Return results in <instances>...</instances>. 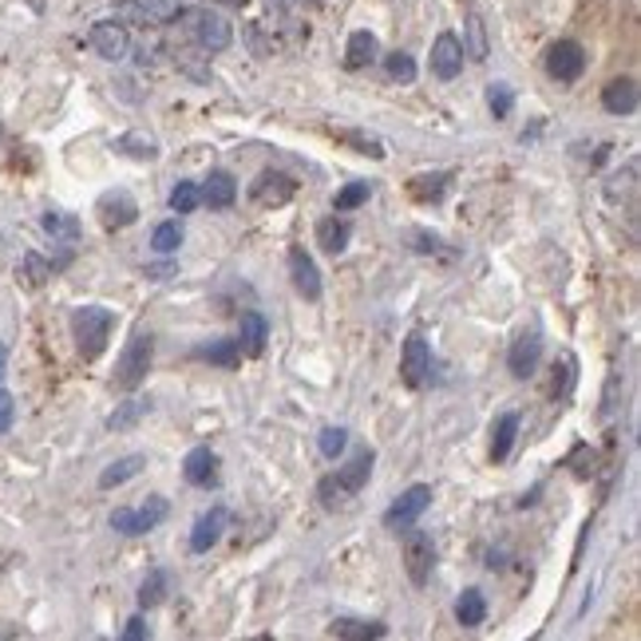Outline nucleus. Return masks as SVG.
<instances>
[{"instance_id": "1", "label": "nucleus", "mask_w": 641, "mask_h": 641, "mask_svg": "<svg viewBox=\"0 0 641 641\" xmlns=\"http://www.w3.org/2000/svg\"><path fill=\"white\" fill-rule=\"evenodd\" d=\"M178 28L186 33V40L198 44L202 52H226L230 44H234V28L222 12H210V9H183L178 16Z\"/></svg>"}, {"instance_id": "2", "label": "nucleus", "mask_w": 641, "mask_h": 641, "mask_svg": "<svg viewBox=\"0 0 641 641\" xmlns=\"http://www.w3.org/2000/svg\"><path fill=\"white\" fill-rule=\"evenodd\" d=\"M111 329H115V313L103 305H84L72 313V333H76V348L84 360H96L108 348Z\"/></svg>"}, {"instance_id": "3", "label": "nucleus", "mask_w": 641, "mask_h": 641, "mask_svg": "<svg viewBox=\"0 0 641 641\" xmlns=\"http://www.w3.org/2000/svg\"><path fill=\"white\" fill-rule=\"evenodd\" d=\"M151 360H155V337L151 333H135L123 348L120 365H115V384L123 392H135L143 381H147V372H151Z\"/></svg>"}, {"instance_id": "4", "label": "nucleus", "mask_w": 641, "mask_h": 641, "mask_svg": "<svg viewBox=\"0 0 641 641\" xmlns=\"http://www.w3.org/2000/svg\"><path fill=\"white\" fill-rule=\"evenodd\" d=\"M167 515H171V503H167L163 495H147L143 507H115V511H111V531L147 534V531H155Z\"/></svg>"}, {"instance_id": "5", "label": "nucleus", "mask_w": 641, "mask_h": 641, "mask_svg": "<svg viewBox=\"0 0 641 641\" xmlns=\"http://www.w3.org/2000/svg\"><path fill=\"white\" fill-rule=\"evenodd\" d=\"M404 570L412 578V587H428L435 570V546L432 534L420 531V527H404Z\"/></svg>"}, {"instance_id": "6", "label": "nucleus", "mask_w": 641, "mask_h": 641, "mask_svg": "<svg viewBox=\"0 0 641 641\" xmlns=\"http://www.w3.org/2000/svg\"><path fill=\"white\" fill-rule=\"evenodd\" d=\"M183 12V0H120L115 4V21L143 24V28H163Z\"/></svg>"}, {"instance_id": "7", "label": "nucleus", "mask_w": 641, "mask_h": 641, "mask_svg": "<svg viewBox=\"0 0 641 641\" xmlns=\"http://www.w3.org/2000/svg\"><path fill=\"white\" fill-rule=\"evenodd\" d=\"M546 72L558 84H575L587 72V48L578 40H555L546 48Z\"/></svg>"}, {"instance_id": "8", "label": "nucleus", "mask_w": 641, "mask_h": 641, "mask_svg": "<svg viewBox=\"0 0 641 641\" xmlns=\"http://www.w3.org/2000/svg\"><path fill=\"white\" fill-rule=\"evenodd\" d=\"M87 44H91V52H96L99 60H108V64H120V60H127V52H131L127 24H123V21H99V24H91V33H87Z\"/></svg>"}, {"instance_id": "9", "label": "nucleus", "mask_w": 641, "mask_h": 641, "mask_svg": "<svg viewBox=\"0 0 641 641\" xmlns=\"http://www.w3.org/2000/svg\"><path fill=\"white\" fill-rule=\"evenodd\" d=\"M96 214H99V226L103 230H127V226H135V218H139V202H135L131 190L115 186V190H108V195H99Z\"/></svg>"}, {"instance_id": "10", "label": "nucleus", "mask_w": 641, "mask_h": 641, "mask_svg": "<svg viewBox=\"0 0 641 641\" xmlns=\"http://www.w3.org/2000/svg\"><path fill=\"white\" fill-rule=\"evenodd\" d=\"M428 372H432V348H428L424 333H408L400 353V381L404 389H424Z\"/></svg>"}, {"instance_id": "11", "label": "nucleus", "mask_w": 641, "mask_h": 641, "mask_svg": "<svg viewBox=\"0 0 641 641\" xmlns=\"http://www.w3.org/2000/svg\"><path fill=\"white\" fill-rule=\"evenodd\" d=\"M539 360H543V337H539V329L531 333H519L507 348V369H511L515 381H531L534 372H539Z\"/></svg>"}, {"instance_id": "12", "label": "nucleus", "mask_w": 641, "mask_h": 641, "mask_svg": "<svg viewBox=\"0 0 641 641\" xmlns=\"http://www.w3.org/2000/svg\"><path fill=\"white\" fill-rule=\"evenodd\" d=\"M428 507H432V488H428V483H412V488L404 491L400 500L384 511V527H392V531H396V527H412Z\"/></svg>"}, {"instance_id": "13", "label": "nucleus", "mask_w": 641, "mask_h": 641, "mask_svg": "<svg viewBox=\"0 0 641 641\" xmlns=\"http://www.w3.org/2000/svg\"><path fill=\"white\" fill-rule=\"evenodd\" d=\"M297 195V183L289 178V174L282 171H261L258 178L250 183V198L258 202V207L273 210V207H285L289 198Z\"/></svg>"}, {"instance_id": "14", "label": "nucleus", "mask_w": 641, "mask_h": 641, "mask_svg": "<svg viewBox=\"0 0 641 641\" xmlns=\"http://www.w3.org/2000/svg\"><path fill=\"white\" fill-rule=\"evenodd\" d=\"M289 278H294V289L305 301H321V270H317L313 254L301 250V246L289 250Z\"/></svg>"}, {"instance_id": "15", "label": "nucleus", "mask_w": 641, "mask_h": 641, "mask_svg": "<svg viewBox=\"0 0 641 641\" xmlns=\"http://www.w3.org/2000/svg\"><path fill=\"white\" fill-rule=\"evenodd\" d=\"M464 72V44L456 33H440L432 44V76L435 79H456Z\"/></svg>"}, {"instance_id": "16", "label": "nucleus", "mask_w": 641, "mask_h": 641, "mask_svg": "<svg viewBox=\"0 0 641 641\" xmlns=\"http://www.w3.org/2000/svg\"><path fill=\"white\" fill-rule=\"evenodd\" d=\"M226 527H230V511H226V507H210V511L195 522V531H190V551H195V555H207L210 546L222 543Z\"/></svg>"}, {"instance_id": "17", "label": "nucleus", "mask_w": 641, "mask_h": 641, "mask_svg": "<svg viewBox=\"0 0 641 641\" xmlns=\"http://www.w3.org/2000/svg\"><path fill=\"white\" fill-rule=\"evenodd\" d=\"M183 476L190 488H214L218 483V456L210 447H190L183 459Z\"/></svg>"}, {"instance_id": "18", "label": "nucleus", "mask_w": 641, "mask_h": 641, "mask_svg": "<svg viewBox=\"0 0 641 641\" xmlns=\"http://www.w3.org/2000/svg\"><path fill=\"white\" fill-rule=\"evenodd\" d=\"M198 198H202L210 210H230V207H234V198H238V183H234V174H230V171H210L207 183L198 186Z\"/></svg>"}, {"instance_id": "19", "label": "nucleus", "mask_w": 641, "mask_h": 641, "mask_svg": "<svg viewBox=\"0 0 641 641\" xmlns=\"http://www.w3.org/2000/svg\"><path fill=\"white\" fill-rule=\"evenodd\" d=\"M602 108H606L609 115H633V111H638V79H630V76L609 79V84L602 87Z\"/></svg>"}, {"instance_id": "20", "label": "nucleus", "mask_w": 641, "mask_h": 641, "mask_svg": "<svg viewBox=\"0 0 641 641\" xmlns=\"http://www.w3.org/2000/svg\"><path fill=\"white\" fill-rule=\"evenodd\" d=\"M372 464H377V452H372V447H357V452H353V459H348L345 468H337L341 488H345L348 495H357V491L365 488V483H369Z\"/></svg>"}, {"instance_id": "21", "label": "nucleus", "mask_w": 641, "mask_h": 641, "mask_svg": "<svg viewBox=\"0 0 641 641\" xmlns=\"http://www.w3.org/2000/svg\"><path fill=\"white\" fill-rule=\"evenodd\" d=\"M266 341H270V321L261 313H242V333H238V345L246 357H261V348H266Z\"/></svg>"}, {"instance_id": "22", "label": "nucleus", "mask_w": 641, "mask_h": 641, "mask_svg": "<svg viewBox=\"0 0 641 641\" xmlns=\"http://www.w3.org/2000/svg\"><path fill=\"white\" fill-rule=\"evenodd\" d=\"M519 424H522L519 412H503L500 420H495V428H491V459H495V464H503V459L511 456Z\"/></svg>"}, {"instance_id": "23", "label": "nucleus", "mask_w": 641, "mask_h": 641, "mask_svg": "<svg viewBox=\"0 0 641 641\" xmlns=\"http://www.w3.org/2000/svg\"><path fill=\"white\" fill-rule=\"evenodd\" d=\"M348 238H353V226H348L345 218H321L317 222V246L325 254H345V246H348Z\"/></svg>"}, {"instance_id": "24", "label": "nucleus", "mask_w": 641, "mask_h": 641, "mask_svg": "<svg viewBox=\"0 0 641 641\" xmlns=\"http://www.w3.org/2000/svg\"><path fill=\"white\" fill-rule=\"evenodd\" d=\"M147 468V456H123V459H115V464H108L103 468V476H99V488L103 491H111V488H123V483H131V479L139 476V471Z\"/></svg>"}, {"instance_id": "25", "label": "nucleus", "mask_w": 641, "mask_h": 641, "mask_svg": "<svg viewBox=\"0 0 641 641\" xmlns=\"http://www.w3.org/2000/svg\"><path fill=\"white\" fill-rule=\"evenodd\" d=\"M377 56H381V44H377V36H372V33H353V36H348L345 64L353 67V72L377 64Z\"/></svg>"}, {"instance_id": "26", "label": "nucleus", "mask_w": 641, "mask_h": 641, "mask_svg": "<svg viewBox=\"0 0 641 641\" xmlns=\"http://www.w3.org/2000/svg\"><path fill=\"white\" fill-rule=\"evenodd\" d=\"M456 621L464 626V630H476V626H483L488 621V599H483V590H464L456 602Z\"/></svg>"}, {"instance_id": "27", "label": "nucleus", "mask_w": 641, "mask_h": 641, "mask_svg": "<svg viewBox=\"0 0 641 641\" xmlns=\"http://www.w3.org/2000/svg\"><path fill=\"white\" fill-rule=\"evenodd\" d=\"M638 171H641L638 159H630L618 174H609V183H606L609 202H630V198L638 195Z\"/></svg>"}, {"instance_id": "28", "label": "nucleus", "mask_w": 641, "mask_h": 641, "mask_svg": "<svg viewBox=\"0 0 641 641\" xmlns=\"http://www.w3.org/2000/svg\"><path fill=\"white\" fill-rule=\"evenodd\" d=\"M115 151L131 155V159H139V163H151V159H159V143H155L147 131H127V135L115 139Z\"/></svg>"}, {"instance_id": "29", "label": "nucleus", "mask_w": 641, "mask_h": 641, "mask_svg": "<svg viewBox=\"0 0 641 641\" xmlns=\"http://www.w3.org/2000/svg\"><path fill=\"white\" fill-rule=\"evenodd\" d=\"M447 178H452L447 171L416 174L412 183H408V195H412L416 202H440V198H444V190H447Z\"/></svg>"}, {"instance_id": "30", "label": "nucleus", "mask_w": 641, "mask_h": 641, "mask_svg": "<svg viewBox=\"0 0 641 641\" xmlns=\"http://www.w3.org/2000/svg\"><path fill=\"white\" fill-rule=\"evenodd\" d=\"M195 357L198 360H210V365H218V369H238L242 345H238V341H214V345L195 348Z\"/></svg>"}, {"instance_id": "31", "label": "nucleus", "mask_w": 641, "mask_h": 641, "mask_svg": "<svg viewBox=\"0 0 641 641\" xmlns=\"http://www.w3.org/2000/svg\"><path fill=\"white\" fill-rule=\"evenodd\" d=\"M147 412H151V400H139V396H131V400H123L120 408L108 416V428H111V432H127V428L139 424Z\"/></svg>"}, {"instance_id": "32", "label": "nucleus", "mask_w": 641, "mask_h": 641, "mask_svg": "<svg viewBox=\"0 0 641 641\" xmlns=\"http://www.w3.org/2000/svg\"><path fill=\"white\" fill-rule=\"evenodd\" d=\"M207 60H210V52H202L198 44H195V48H174V64L183 67L190 79H198V84H207V79H210V64H207Z\"/></svg>"}, {"instance_id": "33", "label": "nucleus", "mask_w": 641, "mask_h": 641, "mask_svg": "<svg viewBox=\"0 0 641 641\" xmlns=\"http://www.w3.org/2000/svg\"><path fill=\"white\" fill-rule=\"evenodd\" d=\"M329 633L333 638H348V641H365V638H384L389 633V626H381V621H353V618H341L329 626Z\"/></svg>"}, {"instance_id": "34", "label": "nucleus", "mask_w": 641, "mask_h": 641, "mask_svg": "<svg viewBox=\"0 0 641 641\" xmlns=\"http://www.w3.org/2000/svg\"><path fill=\"white\" fill-rule=\"evenodd\" d=\"M464 56H471V60H488V28H483V21H479V12H468V44H464Z\"/></svg>"}, {"instance_id": "35", "label": "nucleus", "mask_w": 641, "mask_h": 641, "mask_svg": "<svg viewBox=\"0 0 641 641\" xmlns=\"http://www.w3.org/2000/svg\"><path fill=\"white\" fill-rule=\"evenodd\" d=\"M167 587H171V578H167L163 570H151V575L143 578V587H139V606L143 609L159 606V602L167 599Z\"/></svg>"}, {"instance_id": "36", "label": "nucleus", "mask_w": 641, "mask_h": 641, "mask_svg": "<svg viewBox=\"0 0 641 641\" xmlns=\"http://www.w3.org/2000/svg\"><path fill=\"white\" fill-rule=\"evenodd\" d=\"M317 500H321V507H325V511H341V507H345V503L353 500V495H348V491L341 488V479H337V476H325L321 483H317Z\"/></svg>"}, {"instance_id": "37", "label": "nucleus", "mask_w": 641, "mask_h": 641, "mask_svg": "<svg viewBox=\"0 0 641 641\" xmlns=\"http://www.w3.org/2000/svg\"><path fill=\"white\" fill-rule=\"evenodd\" d=\"M575 369H578L575 357L555 360V381H551V396H555V400H566V396H570V389H575Z\"/></svg>"}, {"instance_id": "38", "label": "nucleus", "mask_w": 641, "mask_h": 641, "mask_svg": "<svg viewBox=\"0 0 641 641\" xmlns=\"http://www.w3.org/2000/svg\"><path fill=\"white\" fill-rule=\"evenodd\" d=\"M341 143H348V147H357L360 155H372V159H384V143L377 139V135H369V131H341L337 135Z\"/></svg>"}, {"instance_id": "39", "label": "nucleus", "mask_w": 641, "mask_h": 641, "mask_svg": "<svg viewBox=\"0 0 641 641\" xmlns=\"http://www.w3.org/2000/svg\"><path fill=\"white\" fill-rule=\"evenodd\" d=\"M369 183H348L345 190H337V198H333V207H337V214H348V210H357L369 202Z\"/></svg>"}, {"instance_id": "40", "label": "nucleus", "mask_w": 641, "mask_h": 641, "mask_svg": "<svg viewBox=\"0 0 641 641\" xmlns=\"http://www.w3.org/2000/svg\"><path fill=\"white\" fill-rule=\"evenodd\" d=\"M151 246L159 254H174L178 246H183V226H178V222H163V226H155Z\"/></svg>"}, {"instance_id": "41", "label": "nucleus", "mask_w": 641, "mask_h": 641, "mask_svg": "<svg viewBox=\"0 0 641 641\" xmlns=\"http://www.w3.org/2000/svg\"><path fill=\"white\" fill-rule=\"evenodd\" d=\"M198 202H202V198H198V186L195 183H178L171 190V210H174V214H195Z\"/></svg>"}, {"instance_id": "42", "label": "nucleus", "mask_w": 641, "mask_h": 641, "mask_svg": "<svg viewBox=\"0 0 641 641\" xmlns=\"http://www.w3.org/2000/svg\"><path fill=\"white\" fill-rule=\"evenodd\" d=\"M21 270H24V278H28V285H44L56 273V266L52 261H44L40 254H24Z\"/></svg>"}, {"instance_id": "43", "label": "nucleus", "mask_w": 641, "mask_h": 641, "mask_svg": "<svg viewBox=\"0 0 641 641\" xmlns=\"http://www.w3.org/2000/svg\"><path fill=\"white\" fill-rule=\"evenodd\" d=\"M384 67H389L392 79H400V84H412L416 79V60L408 52H392L384 56Z\"/></svg>"}, {"instance_id": "44", "label": "nucleus", "mask_w": 641, "mask_h": 641, "mask_svg": "<svg viewBox=\"0 0 641 641\" xmlns=\"http://www.w3.org/2000/svg\"><path fill=\"white\" fill-rule=\"evenodd\" d=\"M488 108H491V115H495V120H507V115H511V108H515L511 87H507V84H491Z\"/></svg>"}, {"instance_id": "45", "label": "nucleus", "mask_w": 641, "mask_h": 641, "mask_svg": "<svg viewBox=\"0 0 641 641\" xmlns=\"http://www.w3.org/2000/svg\"><path fill=\"white\" fill-rule=\"evenodd\" d=\"M345 444H348L345 428H325V432L317 435V447H321V456L325 459H337L341 452H345Z\"/></svg>"}, {"instance_id": "46", "label": "nucleus", "mask_w": 641, "mask_h": 641, "mask_svg": "<svg viewBox=\"0 0 641 641\" xmlns=\"http://www.w3.org/2000/svg\"><path fill=\"white\" fill-rule=\"evenodd\" d=\"M44 230H48V234H56V238H76L79 234V222L76 218H67V214H44Z\"/></svg>"}, {"instance_id": "47", "label": "nucleus", "mask_w": 641, "mask_h": 641, "mask_svg": "<svg viewBox=\"0 0 641 641\" xmlns=\"http://www.w3.org/2000/svg\"><path fill=\"white\" fill-rule=\"evenodd\" d=\"M618 389H621V372H609L606 381V392H602V420H609V416L618 412Z\"/></svg>"}, {"instance_id": "48", "label": "nucleus", "mask_w": 641, "mask_h": 641, "mask_svg": "<svg viewBox=\"0 0 641 641\" xmlns=\"http://www.w3.org/2000/svg\"><path fill=\"white\" fill-rule=\"evenodd\" d=\"M12 420H16V400H12L9 392L0 389V435H9Z\"/></svg>"}, {"instance_id": "49", "label": "nucleus", "mask_w": 641, "mask_h": 641, "mask_svg": "<svg viewBox=\"0 0 641 641\" xmlns=\"http://www.w3.org/2000/svg\"><path fill=\"white\" fill-rule=\"evenodd\" d=\"M123 638H127V641H143V638H151V630H147V621H143V618H131L127 630H123Z\"/></svg>"}, {"instance_id": "50", "label": "nucleus", "mask_w": 641, "mask_h": 641, "mask_svg": "<svg viewBox=\"0 0 641 641\" xmlns=\"http://www.w3.org/2000/svg\"><path fill=\"white\" fill-rule=\"evenodd\" d=\"M174 273V266L171 261H167V266H147V278H155V282H167V278H171Z\"/></svg>"}, {"instance_id": "51", "label": "nucleus", "mask_w": 641, "mask_h": 641, "mask_svg": "<svg viewBox=\"0 0 641 641\" xmlns=\"http://www.w3.org/2000/svg\"><path fill=\"white\" fill-rule=\"evenodd\" d=\"M218 4H226V9H246L250 0H218Z\"/></svg>"}, {"instance_id": "52", "label": "nucleus", "mask_w": 641, "mask_h": 641, "mask_svg": "<svg viewBox=\"0 0 641 641\" xmlns=\"http://www.w3.org/2000/svg\"><path fill=\"white\" fill-rule=\"evenodd\" d=\"M0 377H4V348H0Z\"/></svg>"}]
</instances>
